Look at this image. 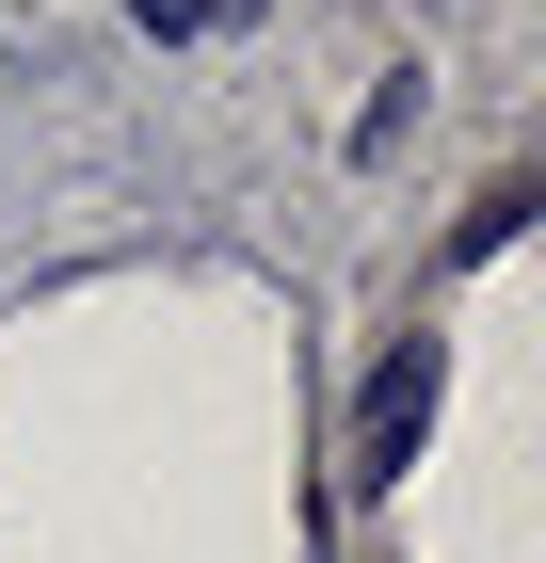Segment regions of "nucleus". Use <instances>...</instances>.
<instances>
[{
    "instance_id": "f03ea898",
    "label": "nucleus",
    "mask_w": 546,
    "mask_h": 563,
    "mask_svg": "<svg viewBox=\"0 0 546 563\" xmlns=\"http://www.w3.org/2000/svg\"><path fill=\"white\" fill-rule=\"evenodd\" d=\"M129 16H145V33H242L257 0H129Z\"/></svg>"
},
{
    "instance_id": "f257e3e1",
    "label": "nucleus",
    "mask_w": 546,
    "mask_h": 563,
    "mask_svg": "<svg viewBox=\"0 0 546 563\" xmlns=\"http://www.w3.org/2000/svg\"><path fill=\"white\" fill-rule=\"evenodd\" d=\"M434 387H450V354H434V339H386L370 402H354V483H370V499H386L402 467H419V434H434Z\"/></svg>"
}]
</instances>
